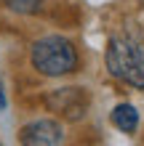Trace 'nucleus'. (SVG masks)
<instances>
[{
    "label": "nucleus",
    "mask_w": 144,
    "mask_h": 146,
    "mask_svg": "<svg viewBox=\"0 0 144 146\" xmlns=\"http://www.w3.org/2000/svg\"><path fill=\"white\" fill-rule=\"evenodd\" d=\"M29 64L40 77H67L80 66V56L75 42L64 35L38 37L29 48Z\"/></svg>",
    "instance_id": "f257e3e1"
},
{
    "label": "nucleus",
    "mask_w": 144,
    "mask_h": 146,
    "mask_svg": "<svg viewBox=\"0 0 144 146\" xmlns=\"http://www.w3.org/2000/svg\"><path fill=\"white\" fill-rule=\"evenodd\" d=\"M107 72L131 88L144 90V42L131 37H112L107 45Z\"/></svg>",
    "instance_id": "f03ea898"
},
{
    "label": "nucleus",
    "mask_w": 144,
    "mask_h": 146,
    "mask_svg": "<svg viewBox=\"0 0 144 146\" xmlns=\"http://www.w3.org/2000/svg\"><path fill=\"white\" fill-rule=\"evenodd\" d=\"M43 104L48 111L59 114L67 122H80L91 109V93L80 85H64V88H54L46 93Z\"/></svg>",
    "instance_id": "7ed1b4c3"
},
{
    "label": "nucleus",
    "mask_w": 144,
    "mask_h": 146,
    "mask_svg": "<svg viewBox=\"0 0 144 146\" xmlns=\"http://www.w3.org/2000/svg\"><path fill=\"white\" fill-rule=\"evenodd\" d=\"M21 146H62L64 143V125L51 117H35L19 130Z\"/></svg>",
    "instance_id": "20e7f679"
},
{
    "label": "nucleus",
    "mask_w": 144,
    "mask_h": 146,
    "mask_svg": "<svg viewBox=\"0 0 144 146\" xmlns=\"http://www.w3.org/2000/svg\"><path fill=\"white\" fill-rule=\"evenodd\" d=\"M109 119H112V125H115L120 133L133 135V133L139 130V111H136V106H133V104H128V101L115 104V109L109 111Z\"/></svg>",
    "instance_id": "39448f33"
},
{
    "label": "nucleus",
    "mask_w": 144,
    "mask_h": 146,
    "mask_svg": "<svg viewBox=\"0 0 144 146\" xmlns=\"http://www.w3.org/2000/svg\"><path fill=\"white\" fill-rule=\"evenodd\" d=\"M3 5L19 16H35L43 11V0H3Z\"/></svg>",
    "instance_id": "423d86ee"
},
{
    "label": "nucleus",
    "mask_w": 144,
    "mask_h": 146,
    "mask_svg": "<svg viewBox=\"0 0 144 146\" xmlns=\"http://www.w3.org/2000/svg\"><path fill=\"white\" fill-rule=\"evenodd\" d=\"M5 104H8V101H5V90H3V88H0V111H3V109H5Z\"/></svg>",
    "instance_id": "0eeeda50"
}]
</instances>
